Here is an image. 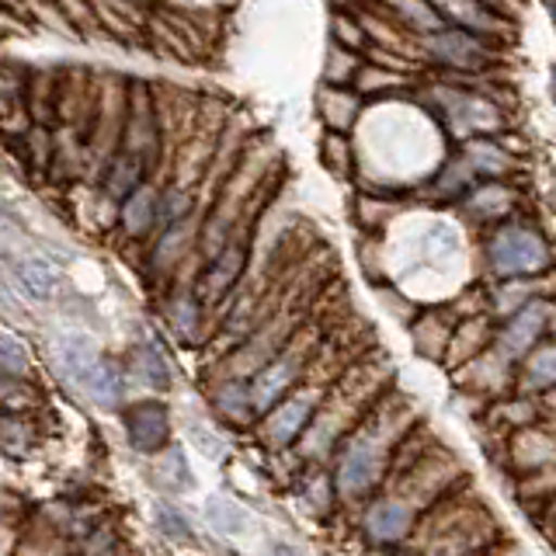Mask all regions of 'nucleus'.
<instances>
[{
  "label": "nucleus",
  "mask_w": 556,
  "mask_h": 556,
  "mask_svg": "<svg viewBox=\"0 0 556 556\" xmlns=\"http://www.w3.org/2000/svg\"><path fill=\"white\" fill-rule=\"evenodd\" d=\"M382 463H387V445H382V425L362 428L338 459V491L344 497H358L379 480Z\"/></svg>",
  "instance_id": "obj_1"
},
{
  "label": "nucleus",
  "mask_w": 556,
  "mask_h": 556,
  "mask_svg": "<svg viewBox=\"0 0 556 556\" xmlns=\"http://www.w3.org/2000/svg\"><path fill=\"white\" fill-rule=\"evenodd\" d=\"M486 254H491V265L497 275L511 278V275H535L543 271L549 265V248L546 240L526 230V226H501V230L494 233L491 248H486Z\"/></svg>",
  "instance_id": "obj_2"
},
{
  "label": "nucleus",
  "mask_w": 556,
  "mask_h": 556,
  "mask_svg": "<svg viewBox=\"0 0 556 556\" xmlns=\"http://www.w3.org/2000/svg\"><path fill=\"white\" fill-rule=\"evenodd\" d=\"M303 372V355H282L268 362L251 382V404L254 410H271L278 400L286 396V390L295 382V376Z\"/></svg>",
  "instance_id": "obj_3"
},
{
  "label": "nucleus",
  "mask_w": 556,
  "mask_h": 556,
  "mask_svg": "<svg viewBox=\"0 0 556 556\" xmlns=\"http://www.w3.org/2000/svg\"><path fill=\"white\" fill-rule=\"evenodd\" d=\"M425 49L434 60L452 63V66H483L486 63V49L477 42V31L466 28H439L425 39Z\"/></svg>",
  "instance_id": "obj_4"
},
{
  "label": "nucleus",
  "mask_w": 556,
  "mask_h": 556,
  "mask_svg": "<svg viewBox=\"0 0 556 556\" xmlns=\"http://www.w3.org/2000/svg\"><path fill=\"white\" fill-rule=\"evenodd\" d=\"M313 407H317V396L313 393H295V396H286L282 404H278L268 417V425H265V434H268V442L275 448H282L289 445L295 434H300L306 425H309V417H313Z\"/></svg>",
  "instance_id": "obj_5"
},
{
  "label": "nucleus",
  "mask_w": 556,
  "mask_h": 556,
  "mask_svg": "<svg viewBox=\"0 0 556 556\" xmlns=\"http://www.w3.org/2000/svg\"><path fill=\"white\" fill-rule=\"evenodd\" d=\"M129 442L139 452H161L170 439V414L164 404H139L129 410Z\"/></svg>",
  "instance_id": "obj_6"
},
{
  "label": "nucleus",
  "mask_w": 556,
  "mask_h": 556,
  "mask_svg": "<svg viewBox=\"0 0 556 556\" xmlns=\"http://www.w3.org/2000/svg\"><path fill=\"white\" fill-rule=\"evenodd\" d=\"M414 526V508L407 501H376L369 515H365V532H369L376 543H400V539H407Z\"/></svg>",
  "instance_id": "obj_7"
},
{
  "label": "nucleus",
  "mask_w": 556,
  "mask_h": 556,
  "mask_svg": "<svg viewBox=\"0 0 556 556\" xmlns=\"http://www.w3.org/2000/svg\"><path fill=\"white\" fill-rule=\"evenodd\" d=\"M543 327H546V306L543 303H529V306H521L511 324L504 327V352L508 355H521V352H529V348L539 341V334H543Z\"/></svg>",
  "instance_id": "obj_8"
},
{
  "label": "nucleus",
  "mask_w": 556,
  "mask_h": 556,
  "mask_svg": "<svg viewBox=\"0 0 556 556\" xmlns=\"http://www.w3.org/2000/svg\"><path fill=\"white\" fill-rule=\"evenodd\" d=\"M56 355H60V365H63V372L77 382V387H84L87 376L94 372V365L101 362L98 355V348L87 341L84 334H63L56 341Z\"/></svg>",
  "instance_id": "obj_9"
},
{
  "label": "nucleus",
  "mask_w": 556,
  "mask_h": 556,
  "mask_svg": "<svg viewBox=\"0 0 556 556\" xmlns=\"http://www.w3.org/2000/svg\"><path fill=\"white\" fill-rule=\"evenodd\" d=\"M434 11H439L442 17H448V22H456L459 28L466 31H497V17L483 8V0H431Z\"/></svg>",
  "instance_id": "obj_10"
},
{
  "label": "nucleus",
  "mask_w": 556,
  "mask_h": 556,
  "mask_svg": "<svg viewBox=\"0 0 556 556\" xmlns=\"http://www.w3.org/2000/svg\"><path fill=\"white\" fill-rule=\"evenodd\" d=\"M156 219V191L147 188V185H136L129 195H126V205H122V223H126V233L139 237L147 233Z\"/></svg>",
  "instance_id": "obj_11"
},
{
  "label": "nucleus",
  "mask_w": 556,
  "mask_h": 556,
  "mask_svg": "<svg viewBox=\"0 0 556 556\" xmlns=\"http://www.w3.org/2000/svg\"><path fill=\"white\" fill-rule=\"evenodd\" d=\"M243 268V251L240 248H226L219 257H213V268H208L205 275V295L208 300H216V295H223L226 289H230V282L240 275Z\"/></svg>",
  "instance_id": "obj_12"
},
{
  "label": "nucleus",
  "mask_w": 556,
  "mask_h": 556,
  "mask_svg": "<svg viewBox=\"0 0 556 556\" xmlns=\"http://www.w3.org/2000/svg\"><path fill=\"white\" fill-rule=\"evenodd\" d=\"M84 390H87V396H91L94 404H101V407L118 404V396H122V379H118V372H115V365L101 358V362L94 365V372L87 376Z\"/></svg>",
  "instance_id": "obj_13"
},
{
  "label": "nucleus",
  "mask_w": 556,
  "mask_h": 556,
  "mask_svg": "<svg viewBox=\"0 0 556 556\" xmlns=\"http://www.w3.org/2000/svg\"><path fill=\"white\" fill-rule=\"evenodd\" d=\"M526 387H529V390L556 387V344L539 348V352L529 358V369H526Z\"/></svg>",
  "instance_id": "obj_14"
},
{
  "label": "nucleus",
  "mask_w": 556,
  "mask_h": 556,
  "mask_svg": "<svg viewBox=\"0 0 556 556\" xmlns=\"http://www.w3.org/2000/svg\"><path fill=\"white\" fill-rule=\"evenodd\" d=\"M17 275H22V286L31 295H39V300H46V295H52V289H56V271H52L46 261H22Z\"/></svg>",
  "instance_id": "obj_15"
},
{
  "label": "nucleus",
  "mask_w": 556,
  "mask_h": 556,
  "mask_svg": "<svg viewBox=\"0 0 556 556\" xmlns=\"http://www.w3.org/2000/svg\"><path fill=\"white\" fill-rule=\"evenodd\" d=\"M139 170H143V161H139V156H122V161L112 167V178H109V191L115 199H126L129 191L139 185Z\"/></svg>",
  "instance_id": "obj_16"
},
{
  "label": "nucleus",
  "mask_w": 556,
  "mask_h": 556,
  "mask_svg": "<svg viewBox=\"0 0 556 556\" xmlns=\"http://www.w3.org/2000/svg\"><path fill=\"white\" fill-rule=\"evenodd\" d=\"M219 407L223 414H230L233 421H248L254 404H251V390H243L240 382H230V387L219 390Z\"/></svg>",
  "instance_id": "obj_17"
},
{
  "label": "nucleus",
  "mask_w": 556,
  "mask_h": 556,
  "mask_svg": "<svg viewBox=\"0 0 556 556\" xmlns=\"http://www.w3.org/2000/svg\"><path fill=\"white\" fill-rule=\"evenodd\" d=\"M208 521H213L219 532H240L243 521H248V515H243L237 504L213 497V501H208Z\"/></svg>",
  "instance_id": "obj_18"
},
{
  "label": "nucleus",
  "mask_w": 556,
  "mask_h": 556,
  "mask_svg": "<svg viewBox=\"0 0 556 556\" xmlns=\"http://www.w3.org/2000/svg\"><path fill=\"white\" fill-rule=\"evenodd\" d=\"M139 365H143L147 379L153 382V387H167L170 376H167V362L161 358V352H156L153 344H147L143 352H139Z\"/></svg>",
  "instance_id": "obj_19"
},
{
  "label": "nucleus",
  "mask_w": 556,
  "mask_h": 556,
  "mask_svg": "<svg viewBox=\"0 0 556 556\" xmlns=\"http://www.w3.org/2000/svg\"><path fill=\"white\" fill-rule=\"evenodd\" d=\"M156 526H161L164 535H174V539H188V521L181 511H174L170 504H156Z\"/></svg>",
  "instance_id": "obj_20"
},
{
  "label": "nucleus",
  "mask_w": 556,
  "mask_h": 556,
  "mask_svg": "<svg viewBox=\"0 0 556 556\" xmlns=\"http://www.w3.org/2000/svg\"><path fill=\"white\" fill-rule=\"evenodd\" d=\"M188 213V195L185 191H170V199L164 202V219L174 223V219H181Z\"/></svg>",
  "instance_id": "obj_21"
},
{
  "label": "nucleus",
  "mask_w": 556,
  "mask_h": 556,
  "mask_svg": "<svg viewBox=\"0 0 556 556\" xmlns=\"http://www.w3.org/2000/svg\"><path fill=\"white\" fill-rule=\"evenodd\" d=\"M0 300H4L11 309H17V295L11 292V286H8V278H4V265H0Z\"/></svg>",
  "instance_id": "obj_22"
},
{
  "label": "nucleus",
  "mask_w": 556,
  "mask_h": 556,
  "mask_svg": "<svg viewBox=\"0 0 556 556\" xmlns=\"http://www.w3.org/2000/svg\"><path fill=\"white\" fill-rule=\"evenodd\" d=\"M553 17H556V4H553Z\"/></svg>",
  "instance_id": "obj_23"
}]
</instances>
